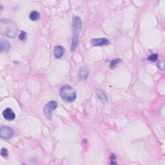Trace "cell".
Segmentation results:
<instances>
[{"mask_svg": "<svg viewBox=\"0 0 165 165\" xmlns=\"http://www.w3.org/2000/svg\"><path fill=\"white\" fill-rule=\"evenodd\" d=\"M0 32L8 38H14L17 32L16 24L12 20L1 19L0 21Z\"/></svg>", "mask_w": 165, "mask_h": 165, "instance_id": "6da1fadb", "label": "cell"}, {"mask_svg": "<svg viewBox=\"0 0 165 165\" xmlns=\"http://www.w3.org/2000/svg\"><path fill=\"white\" fill-rule=\"evenodd\" d=\"M82 27V22L80 17L74 16L72 18V30L73 36L71 44V51L74 52L78 47L79 41V34Z\"/></svg>", "mask_w": 165, "mask_h": 165, "instance_id": "7a4b0ae2", "label": "cell"}, {"mask_svg": "<svg viewBox=\"0 0 165 165\" xmlns=\"http://www.w3.org/2000/svg\"><path fill=\"white\" fill-rule=\"evenodd\" d=\"M59 95L64 101L67 103L74 101L77 97V94L74 88L67 85H64L61 88Z\"/></svg>", "mask_w": 165, "mask_h": 165, "instance_id": "3957f363", "label": "cell"}, {"mask_svg": "<svg viewBox=\"0 0 165 165\" xmlns=\"http://www.w3.org/2000/svg\"><path fill=\"white\" fill-rule=\"evenodd\" d=\"M57 107V103L55 101H50L47 105H45L44 108V114L45 117L48 120H50L52 117V113Z\"/></svg>", "mask_w": 165, "mask_h": 165, "instance_id": "277c9868", "label": "cell"}, {"mask_svg": "<svg viewBox=\"0 0 165 165\" xmlns=\"http://www.w3.org/2000/svg\"><path fill=\"white\" fill-rule=\"evenodd\" d=\"M14 135V130L13 128L7 126H2L0 128V137L2 139H10Z\"/></svg>", "mask_w": 165, "mask_h": 165, "instance_id": "5b68a950", "label": "cell"}, {"mask_svg": "<svg viewBox=\"0 0 165 165\" xmlns=\"http://www.w3.org/2000/svg\"><path fill=\"white\" fill-rule=\"evenodd\" d=\"M90 44L91 45L96 47V46H104V45H108L110 42L107 38H94L90 40Z\"/></svg>", "mask_w": 165, "mask_h": 165, "instance_id": "8992f818", "label": "cell"}, {"mask_svg": "<svg viewBox=\"0 0 165 165\" xmlns=\"http://www.w3.org/2000/svg\"><path fill=\"white\" fill-rule=\"evenodd\" d=\"M3 116L7 121H13L14 120L15 117H16V114L14 112V111L10 108H5L3 111Z\"/></svg>", "mask_w": 165, "mask_h": 165, "instance_id": "52a82bcc", "label": "cell"}, {"mask_svg": "<svg viewBox=\"0 0 165 165\" xmlns=\"http://www.w3.org/2000/svg\"><path fill=\"white\" fill-rule=\"evenodd\" d=\"M10 48V45L9 43L5 39H1L0 41V51L1 52H8Z\"/></svg>", "mask_w": 165, "mask_h": 165, "instance_id": "ba28073f", "label": "cell"}, {"mask_svg": "<svg viewBox=\"0 0 165 165\" xmlns=\"http://www.w3.org/2000/svg\"><path fill=\"white\" fill-rule=\"evenodd\" d=\"M54 53L55 57L59 59V58H61L63 56L64 53H65V49H64V48L62 46H56L54 49Z\"/></svg>", "mask_w": 165, "mask_h": 165, "instance_id": "9c48e42d", "label": "cell"}, {"mask_svg": "<svg viewBox=\"0 0 165 165\" xmlns=\"http://www.w3.org/2000/svg\"><path fill=\"white\" fill-rule=\"evenodd\" d=\"M89 74V70L86 67H82L79 70V78L82 80H85Z\"/></svg>", "mask_w": 165, "mask_h": 165, "instance_id": "30bf717a", "label": "cell"}, {"mask_svg": "<svg viewBox=\"0 0 165 165\" xmlns=\"http://www.w3.org/2000/svg\"><path fill=\"white\" fill-rule=\"evenodd\" d=\"M30 19L32 21H36L39 19L40 17V14H39L37 11H32L30 14Z\"/></svg>", "mask_w": 165, "mask_h": 165, "instance_id": "8fae6325", "label": "cell"}, {"mask_svg": "<svg viewBox=\"0 0 165 165\" xmlns=\"http://www.w3.org/2000/svg\"><path fill=\"white\" fill-rule=\"evenodd\" d=\"M97 95L99 97V98L102 101H106L107 100V97H106V94L105 92L102 90H99L97 92Z\"/></svg>", "mask_w": 165, "mask_h": 165, "instance_id": "7c38bea8", "label": "cell"}, {"mask_svg": "<svg viewBox=\"0 0 165 165\" xmlns=\"http://www.w3.org/2000/svg\"><path fill=\"white\" fill-rule=\"evenodd\" d=\"M121 62V59H116L111 61V62L110 63V68L111 69H114L115 67L117 66V65H118V64Z\"/></svg>", "mask_w": 165, "mask_h": 165, "instance_id": "4fadbf2b", "label": "cell"}, {"mask_svg": "<svg viewBox=\"0 0 165 165\" xmlns=\"http://www.w3.org/2000/svg\"><path fill=\"white\" fill-rule=\"evenodd\" d=\"M157 58H158V56H157V54H153L150 55V56H148L147 59L148 61H150V62H155V61L157 59Z\"/></svg>", "mask_w": 165, "mask_h": 165, "instance_id": "5bb4252c", "label": "cell"}, {"mask_svg": "<svg viewBox=\"0 0 165 165\" xmlns=\"http://www.w3.org/2000/svg\"><path fill=\"white\" fill-rule=\"evenodd\" d=\"M27 38V33L24 31H21L19 36V39L21 41H24Z\"/></svg>", "mask_w": 165, "mask_h": 165, "instance_id": "9a60e30c", "label": "cell"}, {"mask_svg": "<svg viewBox=\"0 0 165 165\" xmlns=\"http://www.w3.org/2000/svg\"><path fill=\"white\" fill-rule=\"evenodd\" d=\"M1 155L2 157H7L8 156V150L5 148H3L1 150Z\"/></svg>", "mask_w": 165, "mask_h": 165, "instance_id": "2e32d148", "label": "cell"}, {"mask_svg": "<svg viewBox=\"0 0 165 165\" xmlns=\"http://www.w3.org/2000/svg\"><path fill=\"white\" fill-rule=\"evenodd\" d=\"M159 68L162 70H164V61L163 60H161L159 62Z\"/></svg>", "mask_w": 165, "mask_h": 165, "instance_id": "e0dca14e", "label": "cell"}, {"mask_svg": "<svg viewBox=\"0 0 165 165\" xmlns=\"http://www.w3.org/2000/svg\"><path fill=\"white\" fill-rule=\"evenodd\" d=\"M111 164H117V163H115V162H114H114L112 161V162H111Z\"/></svg>", "mask_w": 165, "mask_h": 165, "instance_id": "ac0fdd59", "label": "cell"}]
</instances>
